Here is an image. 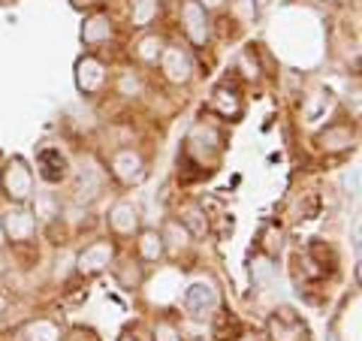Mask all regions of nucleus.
<instances>
[{"mask_svg": "<svg viewBox=\"0 0 362 341\" xmlns=\"http://www.w3.org/2000/svg\"><path fill=\"white\" fill-rule=\"evenodd\" d=\"M4 230L13 236V238H30L33 236V218L28 212H21V209H16V212H9L6 218H4Z\"/></svg>", "mask_w": 362, "mask_h": 341, "instance_id": "5", "label": "nucleus"}, {"mask_svg": "<svg viewBox=\"0 0 362 341\" xmlns=\"http://www.w3.org/2000/svg\"><path fill=\"white\" fill-rule=\"evenodd\" d=\"M0 311H4V299H0Z\"/></svg>", "mask_w": 362, "mask_h": 341, "instance_id": "18", "label": "nucleus"}, {"mask_svg": "<svg viewBox=\"0 0 362 341\" xmlns=\"http://www.w3.org/2000/svg\"><path fill=\"white\" fill-rule=\"evenodd\" d=\"M266 4H269V0H257V9H263Z\"/></svg>", "mask_w": 362, "mask_h": 341, "instance_id": "17", "label": "nucleus"}, {"mask_svg": "<svg viewBox=\"0 0 362 341\" xmlns=\"http://www.w3.org/2000/svg\"><path fill=\"white\" fill-rule=\"evenodd\" d=\"M154 9H157V0H136V4H133L136 25H148V18L154 16Z\"/></svg>", "mask_w": 362, "mask_h": 341, "instance_id": "14", "label": "nucleus"}, {"mask_svg": "<svg viewBox=\"0 0 362 341\" xmlns=\"http://www.w3.org/2000/svg\"><path fill=\"white\" fill-rule=\"evenodd\" d=\"M181 18H185V30L194 42H206L209 40V18H206V9H202L197 0H190L181 9Z\"/></svg>", "mask_w": 362, "mask_h": 341, "instance_id": "2", "label": "nucleus"}, {"mask_svg": "<svg viewBox=\"0 0 362 341\" xmlns=\"http://www.w3.org/2000/svg\"><path fill=\"white\" fill-rule=\"evenodd\" d=\"M139 248H142V257H145V260H157V257L163 254V236H157V233H142Z\"/></svg>", "mask_w": 362, "mask_h": 341, "instance_id": "13", "label": "nucleus"}, {"mask_svg": "<svg viewBox=\"0 0 362 341\" xmlns=\"http://www.w3.org/2000/svg\"><path fill=\"white\" fill-rule=\"evenodd\" d=\"M112 169H115V175H121L124 181L142 178V161H139V154H133V151H121L115 161H112Z\"/></svg>", "mask_w": 362, "mask_h": 341, "instance_id": "6", "label": "nucleus"}, {"mask_svg": "<svg viewBox=\"0 0 362 341\" xmlns=\"http://www.w3.org/2000/svg\"><path fill=\"white\" fill-rule=\"evenodd\" d=\"M82 37L88 40V42H100V40H109L112 37V25H109V18H103V16H94L85 25V30H82Z\"/></svg>", "mask_w": 362, "mask_h": 341, "instance_id": "11", "label": "nucleus"}, {"mask_svg": "<svg viewBox=\"0 0 362 341\" xmlns=\"http://www.w3.org/2000/svg\"><path fill=\"white\" fill-rule=\"evenodd\" d=\"M124 341H130V338H124Z\"/></svg>", "mask_w": 362, "mask_h": 341, "instance_id": "19", "label": "nucleus"}, {"mask_svg": "<svg viewBox=\"0 0 362 341\" xmlns=\"http://www.w3.org/2000/svg\"><path fill=\"white\" fill-rule=\"evenodd\" d=\"M163 70L173 82H187L190 79V58L181 49H169L163 54Z\"/></svg>", "mask_w": 362, "mask_h": 341, "instance_id": "4", "label": "nucleus"}, {"mask_svg": "<svg viewBox=\"0 0 362 341\" xmlns=\"http://www.w3.org/2000/svg\"><path fill=\"white\" fill-rule=\"evenodd\" d=\"M4 185H6V190H9V200L21 202V200L30 197V169L25 166V161H18V157H16V161H9Z\"/></svg>", "mask_w": 362, "mask_h": 341, "instance_id": "1", "label": "nucleus"}, {"mask_svg": "<svg viewBox=\"0 0 362 341\" xmlns=\"http://www.w3.org/2000/svg\"><path fill=\"white\" fill-rule=\"evenodd\" d=\"M109 221H112V226H115L118 233H133L136 230V212L130 206H124V202L115 206V212H112Z\"/></svg>", "mask_w": 362, "mask_h": 341, "instance_id": "12", "label": "nucleus"}, {"mask_svg": "<svg viewBox=\"0 0 362 341\" xmlns=\"http://www.w3.org/2000/svg\"><path fill=\"white\" fill-rule=\"evenodd\" d=\"M78 85H82V91H97L103 85V67H100L94 58L78 61Z\"/></svg>", "mask_w": 362, "mask_h": 341, "instance_id": "9", "label": "nucleus"}, {"mask_svg": "<svg viewBox=\"0 0 362 341\" xmlns=\"http://www.w3.org/2000/svg\"><path fill=\"white\" fill-rule=\"evenodd\" d=\"M139 54H142L145 61H157V54H160V40H154V37L142 40V49H139Z\"/></svg>", "mask_w": 362, "mask_h": 341, "instance_id": "15", "label": "nucleus"}, {"mask_svg": "<svg viewBox=\"0 0 362 341\" xmlns=\"http://www.w3.org/2000/svg\"><path fill=\"white\" fill-rule=\"evenodd\" d=\"M214 305V290L209 284H194V287L187 290V308L190 311H206Z\"/></svg>", "mask_w": 362, "mask_h": 341, "instance_id": "10", "label": "nucleus"}, {"mask_svg": "<svg viewBox=\"0 0 362 341\" xmlns=\"http://www.w3.org/2000/svg\"><path fill=\"white\" fill-rule=\"evenodd\" d=\"M272 333H275V341H296L305 329L296 323V317L290 311H281L278 317H272Z\"/></svg>", "mask_w": 362, "mask_h": 341, "instance_id": "7", "label": "nucleus"}, {"mask_svg": "<svg viewBox=\"0 0 362 341\" xmlns=\"http://www.w3.org/2000/svg\"><path fill=\"white\" fill-rule=\"evenodd\" d=\"M40 175L45 181H61L66 175V161L58 149H42L40 151Z\"/></svg>", "mask_w": 362, "mask_h": 341, "instance_id": "3", "label": "nucleus"}, {"mask_svg": "<svg viewBox=\"0 0 362 341\" xmlns=\"http://www.w3.org/2000/svg\"><path fill=\"white\" fill-rule=\"evenodd\" d=\"M109 260H112V245L106 242H100V245H90L88 251L82 254V260H78V269L82 272H100L103 266H109Z\"/></svg>", "mask_w": 362, "mask_h": 341, "instance_id": "8", "label": "nucleus"}, {"mask_svg": "<svg viewBox=\"0 0 362 341\" xmlns=\"http://www.w3.org/2000/svg\"><path fill=\"white\" fill-rule=\"evenodd\" d=\"M197 4H199L202 9H211V6H221L223 0H197Z\"/></svg>", "mask_w": 362, "mask_h": 341, "instance_id": "16", "label": "nucleus"}]
</instances>
